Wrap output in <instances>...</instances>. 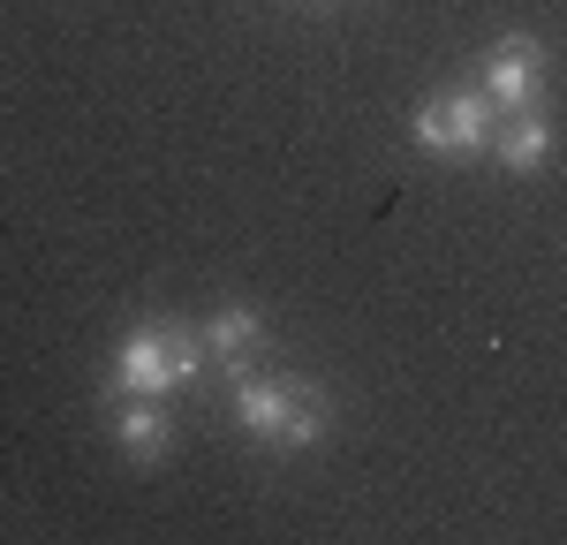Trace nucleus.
<instances>
[{"mask_svg": "<svg viewBox=\"0 0 567 545\" xmlns=\"http://www.w3.org/2000/svg\"><path fill=\"white\" fill-rule=\"evenodd\" d=\"M197 363H205V333H189V326H130L122 333V349H114V402H167L175 387L197 379Z\"/></svg>", "mask_w": 567, "mask_h": 545, "instance_id": "nucleus-1", "label": "nucleus"}, {"mask_svg": "<svg viewBox=\"0 0 567 545\" xmlns=\"http://www.w3.org/2000/svg\"><path fill=\"white\" fill-rule=\"evenodd\" d=\"M235 424L265 440V448H310V440H326V394L310 387V379H243L235 387Z\"/></svg>", "mask_w": 567, "mask_h": 545, "instance_id": "nucleus-2", "label": "nucleus"}, {"mask_svg": "<svg viewBox=\"0 0 567 545\" xmlns=\"http://www.w3.org/2000/svg\"><path fill=\"white\" fill-rule=\"evenodd\" d=\"M492 99L484 91H432L424 106H416V144L424 152H477L492 144Z\"/></svg>", "mask_w": 567, "mask_h": 545, "instance_id": "nucleus-3", "label": "nucleus"}, {"mask_svg": "<svg viewBox=\"0 0 567 545\" xmlns=\"http://www.w3.org/2000/svg\"><path fill=\"white\" fill-rule=\"evenodd\" d=\"M477 91L492 99V114H515V106H537V91H545V45L515 31V39H499L484 53V76Z\"/></svg>", "mask_w": 567, "mask_h": 545, "instance_id": "nucleus-4", "label": "nucleus"}, {"mask_svg": "<svg viewBox=\"0 0 567 545\" xmlns=\"http://www.w3.org/2000/svg\"><path fill=\"white\" fill-rule=\"evenodd\" d=\"M492 152H499V167H507V175H537V167H545V152H553V122H545L537 106H515V114H499V122H492Z\"/></svg>", "mask_w": 567, "mask_h": 545, "instance_id": "nucleus-5", "label": "nucleus"}, {"mask_svg": "<svg viewBox=\"0 0 567 545\" xmlns=\"http://www.w3.org/2000/svg\"><path fill=\"white\" fill-rule=\"evenodd\" d=\"M197 333H205V349H213L219 363H235V371H243V363L258 357V341H265V318L250 311V304H227V311H213Z\"/></svg>", "mask_w": 567, "mask_h": 545, "instance_id": "nucleus-6", "label": "nucleus"}, {"mask_svg": "<svg viewBox=\"0 0 567 545\" xmlns=\"http://www.w3.org/2000/svg\"><path fill=\"white\" fill-rule=\"evenodd\" d=\"M114 440H122V454H130V462H159V454H167V440H175V417H167V402H122Z\"/></svg>", "mask_w": 567, "mask_h": 545, "instance_id": "nucleus-7", "label": "nucleus"}]
</instances>
